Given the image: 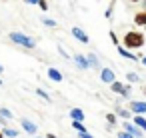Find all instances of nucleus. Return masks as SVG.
Returning a JSON list of instances; mask_svg holds the SVG:
<instances>
[{"mask_svg":"<svg viewBox=\"0 0 146 138\" xmlns=\"http://www.w3.org/2000/svg\"><path fill=\"white\" fill-rule=\"evenodd\" d=\"M10 40L14 44L22 46V48H28V50L36 48V40L30 38V36H26V34H22V32H10Z\"/></svg>","mask_w":146,"mask_h":138,"instance_id":"obj_1","label":"nucleus"},{"mask_svg":"<svg viewBox=\"0 0 146 138\" xmlns=\"http://www.w3.org/2000/svg\"><path fill=\"white\" fill-rule=\"evenodd\" d=\"M124 46L126 48H142L144 46V34L140 32H126L124 34Z\"/></svg>","mask_w":146,"mask_h":138,"instance_id":"obj_2","label":"nucleus"},{"mask_svg":"<svg viewBox=\"0 0 146 138\" xmlns=\"http://www.w3.org/2000/svg\"><path fill=\"white\" fill-rule=\"evenodd\" d=\"M124 130L130 132L134 138H142V134H144V130H142L140 126H136L134 122H124Z\"/></svg>","mask_w":146,"mask_h":138,"instance_id":"obj_3","label":"nucleus"},{"mask_svg":"<svg viewBox=\"0 0 146 138\" xmlns=\"http://www.w3.org/2000/svg\"><path fill=\"white\" fill-rule=\"evenodd\" d=\"M130 110L134 114H146V102H142V100H130Z\"/></svg>","mask_w":146,"mask_h":138,"instance_id":"obj_4","label":"nucleus"},{"mask_svg":"<svg viewBox=\"0 0 146 138\" xmlns=\"http://www.w3.org/2000/svg\"><path fill=\"white\" fill-rule=\"evenodd\" d=\"M100 80H102L104 84H112V82L116 80V76H114V72H112L110 68H102V70H100Z\"/></svg>","mask_w":146,"mask_h":138,"instance_id":"obj_5","label":"nucleus"},{"mask_svg":"<svg viewBox=\"0 0 146 138\" xmlns=\"http://www.w3.org/2000/svg\"><path fill=\"white\" fill-rule=\"evenodd\" d=\"M20 124H22V130H24V132H28V134H32V136L38 132V126H36L34 122H30L28 118H22V120H20Z\"/></svg>","mask_w":146,"mask_h":138,"instance_id":"obj_6","label":"nucleus"},{"mask_svg":"<svg viewBox=\"0 0 146 138\" xmlns=\"http://www.w3.org/2000/svg\"><path fill=\"white\" fill-rule=\"evenodd\" d=\"M72 36L78 40V42H82V44H88V34L82 30V28H78V26H74L72 28Z\"/></svg>","mask_w":146,"mask_h":138,"instance_id":"obj_7","label":"nucleus"},{"mask_svg":"<svg viewBox=\"0 0 146 138\" xmlns=\"http://www.w3.org/2000/svg\"><path fill=\"white\" fill-rule=\"evenodd\" d=\"M74 62H76V66H78L80 70H88V68H90L88 56H84V54H76V56H74Z\"/></svg>","mask_w":146,"mask_h":138,"instance_id":"obj_8","label":"nucleus"},{"mask_svg":"<svg viewBox=\"0 0 146 138\" xmlns=\"http://www.w3.org/2000/svg\"><path fill=\"white\" fill-rule=\"evenodd\" d=\"M116 50H118V54H120L122 58H128V60H132V62H138V58H136V56H134V54H132V52L126 48V46L118 44V46H116Z\"/></svg>","mask_w":146,"mask_h":138,"instance_id":"obj_9","label":"nucleus"},{"mask_svg":"<svg viewBox=\"0 0 146 138\" xmlns=\"http://www.w3.org/2000/svg\"><path fill=\"white\" fill-rule=\"evenodd\" d=\"M48 78L52 80V82H62V72L60 70H56V68H48Z\"/></svg>","mask_w":146,"mask_h":138,"instance_id":"obj_10","label":"nucleus"},{"mask_svg":"<svg viewBox=\"0 0 146 138\" xmlns=\"http://www.w3.org/2000/svg\"><path fill=\"white\" fill-rule=\"evenodd\" d=\"M132 122H134L136 126H140V128H142V130L146 132V118H144L142 114H136V116L132 118Z\"/></svg>","mask_w":146,"mask_h":138,"instance_id":"obj_11","label":"nucleus"},{"mask_svg":"<svg viewBox=\"0 0 146 138\" xmlns=\"http://www.w3.org/2000/svg\"><path fill=\"white\" fill-rule=\"evenodd\" d=\"M110 88H112V92H116V94H122V96H124V90H126V86H124V84H120V82H116V80H114V82L110 84Z\"/></svg>","mask_w":146,"mask_h":138,"instance_id":"obj_12","label":"nucleus"},{"mask_svg":"<svg viewBox=\"0 0 146 138\" xmlns=\"http://www.w3.org/2000/svg\"><path fill=\"white\" fill-rule=\"evenodd\" d=\"M70 118H72V120H84V112H82L80 108H72V110H70Z\"/></svg>","mask_w":146,"mask_h":138,"instance_id":"obj_13","label":"nucleus"},{"mask_svg":"<svg viewBox=\"0 0 146 138\" xmlns=\"http://www.w3.org/2000/svg\"><path fill=\"white\" fill-rule=\"evenodd\" d=\"M88 62H90V68H100V60H98V56L96 54H88Z\"/></svg>","mask_w":146,"mask_h":138,"instance_id":"obj_14","label":"nucleus"},{"mask_svg":"<svg viewBox=\"0 0 146 138\" xmlns=\"http://www.w3.org/2000/svg\"><path fill=\"white\" fill-rule=\"evenodd\" d=\"M134 22H136L138 26H146V12H138V14L134 16Z\"/></svg>","mask_w":146,"mask_h":138,"instance_id":"obj_15","label":"nucleus"},{"mask_svg":"<svg viewBox=\"0 0 146 138\" xmlns=\"http://www.w3.org/2000/svg\"><path fill=\"white\" fill-rule=\"evenodd\" d=\"M2 132H4V136H6V138H16V136H18V130L8 128V126H4V130H2Z\"/></svg>","mask_w":146,"mask_h":138,"instance_id":"obj_16","label":"nucleus"},{"mask_svg":"<svg viewBox=\"0 0 146 138\" xmlns=\"http://www.w3.org/2000/svg\"><path fill=\"white\" fill-rule=\"evenodd\" d=\"M40 20H42V24H44V26H48V28H56V20L48 18V16H42Z\"/></svg>","mask_w":146,"mask_h":138,"instance_id":"obj_17","label":"nucleus"},{"mask_svg":"<svg viewBox=\"0 0 146 138\" xmlns=\"http://www.w3.org/2000/svg\"><path fill=\"white\" fill-rule=\"evenodd\" d=\"M130 112L132 110H126V108H116V116H120V118H130Z\"/></svg>","mask_w":146,"mask_h":138,"instance_id":"obj_18","label":"nucleus"},{"mask_svg":"<svg viewBox=\"0 0 146 138\" xmlns=\"http://www.w3.org/2000/svg\"><path fill=\"white\" fill-rule=\"evenodd\" d=\"M126 80L132 82V84H136V82H140V76H138L136 72H128V74H126Z\"/></svg>","mask_w":146,"mask_h":138,"instance_id":"obj_19","label":"nucleus"},{"mask_svg":"<svg viewBox=\"0 0 146 138\" xmlns=\"http://www.w3.org/2000/svg\"><path fill=\"white\" fill-rule=\"evenodd\" d=\"M72 128L78 130V132H84V130H86V126L82 124V120H72Z\"/></svg>","mask_w":146,"mask_h":138,"instance_id":"obj_20","label":"nucleus"},{"mask_svg":"<svg viewBox=\"0 0 146 138\" xmlns=\"http://www.w3.org/2000/svg\"><path fill=\"white\" fill-rule=\"evenodd\" d=\"M0 116H2V118H6V120H12V118H14V114H12L8 108H0Z\"/></svg>","mask_w":146,"mask_h":138,"instance_id":"obj_21","label":"nucleus"},{"mask_svg":"<svg viewBox=\"0 0 146 138\" xmlns=\"http://www.w3.org/2000/svg\"><path fill=\"white\" fill-rule=\"evenodd\" d=\"M36 94H38L40 98H44L46 102H50V94H48V92H44L42 88H36Z\"/></svg>","mask_w":146,"mask_h":138,"instance_id":"obj_22","label":"nucleus"},{"mask_svg":"<svg viewBox=\"0 0 146 138\" xmlns=\"http://www.w3.org/2000/svg\"><path fill=\"white\" fill-rule=\"evenodd\" d=\"M106 120L108 124H116V114H106Z\"/></svg>","mask_w":146,"mask_h":138,"instance_id":"obj_23","label":"nucleus"},{"mask_svg":"<svg viewBox=\"0 0 146 138\" xmlns=\"http://www.w3.org/2000/svg\"><path fill=\"white\" fill-rule=\"evenodd\" d=\"M76 138H94V136H92V134H88V132L84 130V132H78V134H76Z\"/></svg>","mask_w":146,"mask_h":138,"instance_id":"obj_24","label":"nucleus"},{"mask_svg":"<svg viewBox=\"0 0 146 138\" xmlns=\"http://www.w3.org/2000/svg\"><path fill=\"white\" fill-rule=\"evenodd\" d=\"M38 6L42 8V12H46V10H48V2H46V0H40V2H38Z\"/></svg>","mask_w":146,"mask_h":138,"instance_id":"obj_25","label":"nucleus"},{"mask_svg":"<svg viewBox=\"0 0 146 138\" xmlns=\"http://www.w3.org/2000/svg\"><path fill=\"white\" fill-rule=\"evenodd\" d=\"M112 10H114V4H110V6H108V10L104 12V16H106V18H112Z\"/></svg>","mask_w":146,"mask_h":138,"instance_id":"obj_26","label":"nucleus"},{"mask_svg":"<svg viewBox=\"0 0 146 138\" xmlns=\"http://www.w3.org/2000/svg\"><path fill=\"white\" fill-rule=\"evenodd\" d=\"M118 138H134V136H132L130 132H126V130H124V132H120V134H118Z\"/></svg>","mask_w":146,"mask_h":138,"instance_id":"obj_27","label":"nucleus"},{"mask_svg":"<svg viewBox=\"0 0 146 138\" xmlns=\"http://www.w3.org/2000/svg\"><path fill=\"white\" fill-rule=\"evenodd\" d=\"M110 38H112V42H114V44H116V46H118V44H120V42H118V38H116V34H114V32H112V30H110Z\"/></svg>","mask_w":146,"mask_h":138,"instance_id":"obj_28","label":"nucleus"},{"mask_svg":"<svg viewBox=\"0 0 146 138\" xmlns=\"http://www.w3.org/2000/svg\"><path fill=\"white\" fill-rule=\"evenodd\" d=\"M26 2H28V4H38L40 0H26Z\"/></svg>","mask_w":146,"mask_h":138,"instance_id":"obj_29","label":"nucleus"},{"mask_svg":"<svg viewBox=\"0 0 146 138\" xmlns=\"http://www.w3.org/2000/svg\"><path fill=\"white\" fill-rule=\"evenodd\" d=\"M46 138H56V136H54L52 132H48V134H46Z\"/></svg>","mask_w":146,"mask_h":138,"instance_id":"obj_30","label":"nucleus"},{"mask_svg":"<svg viewBox=\"0 0 146 138\" xmlns=\"http://www.w3.org/2000/svg\"><path fill=\"white\" fill-rule=\"evenodd\" d=\"M142 8H144V10H146V0H142Z\"/></svg>","mask_w":146,"mask_h":138,"instance_id":"obj_31","label":"nucleus"},{"mask_svg":"<svg viewBox=\"0 0 146 138\" xmlns=\"http://www.w3.org/2000/svg\"><path fill=\"white\" fill-rule=\"evenodd\" d=\"M140 62H142V64H144V66H146V56H144V58H142V60H140Z\"/></svg>","mask_w":146,"mask_h":138,"instance_id":"obj_32","label":"nucleus"},{"mask_svg":"<svg viewBox=\"0 0 146 138\" xmlns=\"http://www.w3.org/2000/svg\"><path fill=\"white\" fill-rule=\"evenodd\" d=\"M0 138H6V136H4V132H2V130H0Z\"/></svg>","mask_w":146,"mask_h":138,"instance_id":"obj_33","label":"nucleus"},{"mask_svg":"<svg viewBox=\"0 0 146 138\" xmlns=\"http://www.w3.org/2000/svg\"><path fill=\"white\" fill-rule=\"evenodd\" d=\"M2 72H4V68H2V64H0V74H2Z\"/></svg>","mask_w":146,"mask_h":138,"instance_id":"obj_34","label":"nucleus"},{"mask_svg":"<svg viewBox=\"0 0 146 138\" xmlns=\"http://www.w3.org/2000/svg\"><path fill=\"white\" fill-rule=\"evenodd\" d=\"M34 138H46V136H34Z\"/></svg>","mask_w":146,"mask_h":138,"instance_id":"obj_35","label":"nucleus"},{"mask_svg":"<svg viewBox=\"0 0 146 138\" xmlns=\"http://www.w3.org/2000/svg\"><path fill=\"white\" fill-rule=\"evenodd\" d=\"M132 2H142V0H132Z\"/></svg>","mask_w":146,"mask_h":138,"instance_id":"obj_36","label":"nucleus"},{"mask_svg":"<svg viewBox=\"0 0 146 138\" xmlns=\"http://www.w3.org/2000/svg\"><path fill=\"white\" fill-rule=\"evenodd\" d=\"M0 84H2V78H0Z\"/></svg>","mask_w":146,"mask_h":138,"instance_id":"obj_37","label":"nucleus"},{"mask_svg":"<svg viewBox=\"0 0 146 138\" xmlns=\"http://www.w3.org/2000/svg\"><path fill=\"white\" fill-rule=\"evenodd\" d=\"M144 94H146V88H144Z\"/></svg>","mask_w":146,"mask_h":138,"instance_id":"obj_38","label":"nucleus"}]
</instances>
